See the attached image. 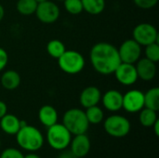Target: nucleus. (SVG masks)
Masks as SVG:
<instances>
[{
  "label": "nucleus",
  "instance_id": "f257e3e1",
  "mask_svg": "<svg viewBox=\"0 0 159 158\" xmlns=\"http://www.w3.org/2000/svg\"><path fill=\"white\" fill-rule=\"evenodd\" d=\"M89 59L95 71L105 75L114 74L121 63L118 49L106 42L95 44L90 50Z\"/></svg>",
  "mask_w": 159,
  "mask_h": 158
},
{
  "label": "nucleus",
  "instance_id": "f03ea898",
  "mask_svg": "<svg viewBox=\"0 0 159 158\" xmlns=\"http://www.w3.org/2000/svg\"><path fill=\"white\" fill-rule=\"evenodd\" d=\"M16 140L22 149L29 152L39 150L44 143V138L41 132L36 128L29 125L20 129L16 134Z\"/></svg>",
  "mask_w": 159,
  "mask_h": 158
},
{
  "label": "nucleus",
  "instance_id": "7ed1b4c3",
  "mask_svg": "<svg viewBox=\"0 0 159 158\" xmlns=\"http://www.w3.org/2000/svg\"><path fill=\"white\" fill-rule=\"evenodd\" d=\"M62 125L70 131L71 134L74 135L86 133L89 127L85 112L77 108H73L65 112L62 119Z\"/></svg>",
  "mask_w": 159,
  "mask_h": 158
},
{
  "label": "nucleus",
  "instance_id": "20e7f679",
  "mask_svg": "<svg viewBox=\"0 0 159 158\" xmlns=\"http://www.w3.org/2000/svg\"><path fill=\"white\" fill-rule=\"evenodd\" d=\"M48 129L47 138L51 148L61 151L69 146L72 140V134L62 124L56 123Z\"/></svg>",
  "mask_w": 159,
  "mask_h": 158
},
{
  "label": "nucleus",
  "instance_id": "39448f33",
  "mask_svg": "<svg viewBox=\"0 0 159 158\" xmlns=\"http://www.w3.org/2000/svg\"><path fill=\"white\" fill-rule=\"evenodd\" d=\"M58 64L61 71L69 74H76L85 67V60L81 53L75 50H65L58 59Z\"/></svg>",
  "mask_w": 159,
  "mask_h": 158
},
{
  "label": "nucleus",
  "instance_id": "423d86ee",
  "mask_svg": "<svg viewBox=\"0 0 159 158\" xmlns=\"http://www.w3.org/2000/svg\"><path fill=\"white\" fill-rule=\"evenodd\" d=\"M105 131L112 137L122 138L129 134L130 130L129 121L118 115H114L109 116L103 124Z\"/></svg>",
  "mask_w": 159,
  "mask_h": 158
},
{
  "label": "nucleus",
  "instance_id": "0eeeda50",
  "mask_svg": "<svg viewBox=\"0 0 159 158\" xmlns=\"http://www.w3.org/2000/svg\"><path fill=\"white\" fill-rule=\"evenodd\" d=\"M133 39L140 46H147L149 44L157 42L158 33L156 27L150 23L138 24L132 33Z\"/></svg>",
  "mask_w": 159,
  "mask_h": 158
},
{
  "label": "nucleus",
  "instance_id": "6e6552de",
  "mask_svg": "<svg viewBox=\"0 0 159 158\" xmlns=\"http://www.w3.org/2000/svg\"><path fill=\"white\" fill-rule=\"evenodd\" d=\"M34 13L40 21L49 24L58 20L60 16V8L54 2L47 0L37 4Z\"/></svg>",
  "mask_w": 159,
  "mask_h": 158
},
{
  "label": "nucleus",
  "instance_id": "1a4fd4ad",
  "mask_svg": "<svg viewBox=\"0 0 159 158\" xmlns=\"http://www.w3.org/2000/svg\"><path fill=\"white\" fill-rule=\"evenodd\" d=\"M118 53L121 62L134 64L140 59L142 48L134 39H128L122 43L118 48Z\"/></svg>",
  "mask_w": 159,
  "mask_h": 158
},
{
  "label": "nucleus",
  "instance_id": "9d476101",
  "mask_svg": "<svg viewBox=\"0 0 159 158\" xmlns=\"http://www.w3.org/2000/svg\"><path fill=\"white\" fill-rule=\"evenodd\" d=\"M129 113H137L144 108V93L141 90L132 89L123 95V105Z\"/></svg>",
  "mask_w": 159,
  "mask_h": 158
},
{
  "label": "nucleus",
  "instance_id": "9b49d317",
  "mask_svg": "<svg viewBox=\"0 0 159 158\" xmlns=\"http://www.w3.org/2000/svg\"><path fill=\"white\" fill-rule=\"evenodd\" d=\"M116 80L124 86H131L138 80V74L134 64L121 62L114 72Z\"/></svg>",
  "mask_w": 159,
  "mask_h": 158
},
{
  "label": "nucleus",
  "instance_id": "f8f14e48",
  "mask_svg": "<svg viewBox=\"0 0 159 158\" xmlns=\"http://www.w3.org/2000/svg\"><path fill=\"white\" fill-rule=\"evenodd\" d=\"M70 143L71 151L78 158L86 156L90 150V141L86 133L75 135V137L71 140Z\"/></svg>",
  "mask_w": 159,
  "mask_h": 158
},
{
  "label": "nucleus",
  "instance_id": "ddd939ff",
  "mask_svg": "<svg viewBox=\"0 0 159 158\" xmlns=\"http://www.w3.org/2000/svg\"><path fill=\"white\" fill-rule=\"evenodd\" d=\"M103 106L111 112H116L122 109L123 105V95L118 90L110 89L104 93L102 97Z\"/></svg>",
  "mask_w": 159,
  "mask_h": 158
},
{
  "label": "nucleus",
  "instance_id": "4468645a",
  "mask_svg": "<svg viewBox=\"0 0 159 158\" xmlns=\"http://www.w3.org/2000/svg\"><path fill=\"white\" fill-rule=\"evenodd\" d=\"M135 67H136L138 78H141L144 81H150L154 79L157 74L156 63L146 58L138 60L137 65Z\"/></svg>",
  "mask_w": 159,
  "mask_h": 158
},
{
  "label": "nucleus",
  "instance_id": "2eb2a0df",
  "mask_svg": "<svg viewBox=\"0 0 159 158\" xmlns=\"http://www.w3.org/2000/svg\"><path fill=\"white\" fill-rule=\"evenodd\" d=\"M102 100V93L97 87H88L84 88L80 94V103L84 108L98 105Z\"/></svg>",
  "mask_w": 159,
  "mask_h": 158
},
{
  "label": "nucleus",
  "instance_id": "dca6fc26",
  "mask_svg": "<svg viewBox=\"0 0 159 158\" xmlns=\"http://www.w3.org/2000/svg\"><path fill=\"white\" fill-rule=\"evenodd\" d=\"M38 118L45 127L49 128L58 121L57 110L51 105H44L39 109Z\"/></svg>",
  "mask_w": 159,
  "mask_h": 158
},
{
  "label": "nucleus",
  "instance_id": "f3484780",
  "mask_svg": "<svg viewBox=\"0 0 159 158\" xmlns=\"http://www.w3.org/2000/svg\"><path fill=\"white\" fill-rule=\"evenodd\" d=\"M20 119L14 115H5L0 118V128L8 135H16L20 130Z\"/></svg>",
  "mask_w": 159,
  "mask_h": 158
},
{
  "label": "nucleus",
  "instance_id": "a211bd4d",
  "mask_svg": "<svg viewBox=\"0 0 159 158\" xmlns=\"http://www.w3.org/2000/svg\"><path fill=\"white\" fill-rule=\"evenodd\" d=\"M20 84V74L13 70H8L3 74L1 76V85L4 88L7 90L16 89Z\"/></svg>",
  "mask_w": 159,
  "mask_h": 158
},
{
  "label": "nucleus",
  "instance_id": "6ab92c4d",
  "mask_svg": "<svg viewBox=\"0 0 159 158\" xmlns=\"http://www.w3.org/2000/svg\"><path fill=\"white\" fill-rule=\"evenodd\" d=\"M144 107L157 112L159 110V88H152L144 93Z\"/></svg>",
  "mask_w": 159,
  "mask_h": 158
},
{
  "label": "nucleus",
  "instance_id": "aec40b11",
  "mask_svg": "<svg viewBox=\"0 0 159 158\" xmlns=\"http://www.w3.org/2000/svg\"><path fill=\"white\" fill-rule=\"evenodd\" d=\"M83 10L91 15H98L102 13L105 7L104 0H81Z\"/></svg>",
  "mask_w": 159,
  "mask_h": 158
},
{
  "label": "nucleus",
  "instance_id": "412c9836",
  "mask_svg": "<svg viewBox=\"0 0 159 158\" xmlns=\"http://www.w3.org/2000/svg\"><path fill=\"white\" fill-rule=\"evenodd\" d=\"M66 50L64 44L58 39L50 40L47 45V51L48 53L55 59H59Z\"/></svg>",
  "mask_w": 159,
  "mask_h": 158
},
{
  "label": "nucleus",
  "instance_id": "4be33fe9",
  "mask_svg": "<svg viewBox=\"0 0 159 158\" xmlns=\"http://www.w3.org/2000/svg\"><path fill=\"white\" fill-rule=\"evenodd\" d=\"M140 114V122L143 127L150 128L153 127V125L157 120V112L148 108H143Z\"/></svg>",
  "mask_w": 159,
  "mask_h": 158
},
{
  "label": "nucleus",
  "instance_id": "5701e85b",
  "mask_svg": "<svg viewBox=\"0 0 159 158\" xmlns=\"http://www.w3.org/2000/svg\"><path fill=\"white\" fill-rule=\"evenodd\" d=\"M85 114L89 124L97 125L101 123L103 119V112L97 105L87 108V111L85 112Z\"/></svg>",
  "mask_w": 159,
  "mask_h": 158
},
{
  "label": "nucleus",
  "instance_id": "b1692460",
  "mask_svg": "<svg viewBox=\"0 0 159 158\" xmlns=\"http://www.w3.org/2000/svg\"><path fill=\"white\" fill-rule=\"evenodd\" d=\"M37 2L35 0H19L17 3V10L25 16L32 15L35 12Z\"/></svg>",
  "mask_w": 159,
  "mask_h": 158
},
{
  "label": "nucleus",
  "instance_id": "393cba45",
  "mask_svg": "<svg viewBox=\"0 0 159 158\" xmlns=\"http://www.w3.org/2000/svg\"><path fill=\"white\" fill-rule=\"evenodd\" d=\"M64 7L67 12L73 15H77L83 11V5L81 0H63Z\"/></svg>",
  "mask_w": 159,
  "mask_h": 158
},
{
  "label": "nucleus",
  "instance_id": "a878e982",
  "mask_svg": "<svg viewBox=\"0 0 159 158\" xmlns=\"http://www.w3.org/2000/svg\"><path fill=\"white\" fill-rule=\"evenodd\" d=\"M145 55L146 59L157 63L159 61V46L157 42L149 44L145 46Z\"/></svg>",
  "mask_w": 159,
  "mask_h": 158
},
{
  "label": "nucleus",
  "instance_id": "bb28decb",
  "mask_svg": "<svg viewBox=\"0 0 159 158\" xmlns=\"http://www.w3.org/2000/svg\"><path fill=\"white\" fill-rule=\"evenodd\" d=\"M0 158H24V156L15 148H7L1 154Z\"/></svg>",
  "mask_w": 159,
  "mask_h": 158
},
{
  "label": "nucleus",
  "instance_id": "cd10ccee",
  "mask_svg": "<svg viewBox=\"0 0 159 158\" xmlns=\"http://www.w3.org/2000/svg\"><path fill=\"white\" fill-rule=\"evenodd\" d=\"M133 1L137 7L143 9H150L154 7L158 2V0H133Z\"/></svg>",
  "mask_w": 159,
  "mask_h": 158
},
{
  "label": "nucleus",
  "instance_id": "c85d7f7f",
  "mask_svg": "<svg viewBox=\"0 0 159 158\" xmlns=\"http://www.w3.org/2000/svg\"><path fill=\"white\" fill-rule=\"evenodd\" d=\"M7 61H8V56L7 51L4 48L0 47V72L7 66Z\"/></svg>",
  "mask_w": 159,
  "mask_h": 158
},
{
  "label": "nucleus",
  "instance_id": "c756f323",
  "mask_svg": "<svg viewBox=\"0 0 159 158\" xmlns=\"http://www.w3.org/2000/svg\"><path fill=\"white\" fill-rule=\"evenodd\" d=\"M61 151L62 152L59 155L58 158H78L74 155V153L71 150H65V151L61 150Z\"/></svg>",
  "mask_w": 159,
  "mask_h": 158
},
{
  "label": "nucleus",
  "instance_id": "7c9ffc66",
  "mask_svg": "<svg viewBox=\"0 0 159 158\" xmlns=\"http://www.w3.org/2000/svg\"><path fill=\"white\" fill-rule=\"evenodd\" d=\"M7 104L0 101V118H2L5 115H7Z\"/></svg>",
  "mask_w": 159,
  "mask_h": 158
},
{
  "label": "nucleus",
  "instance_id": "2f4dec72",
  "mask_svg": "<svg viewBox=\"0 0 159 158\" xmlns=\"http://www.w3.org/2000/svg\"><path fill=\"white\" fill-rule=\"evenodd\" d=\"M153 128H154V130H155V133L157 136H159V120L157 119L156 121V123L153 125Z\"/></svg>",
  "mask_w": 159,
  "mask_h": 158
},
{
  "label": "nucleus",
  "instance_id": "473e14b6",
  "mask_svg": "<svg viewBox=\"0 0 159 158\" xmlns=\"http://www.w3.org/2000/svg\"><path fill=\"white\" fill-rule=\"evenodd\" d=\"M4 15H5V10H4V7L2 5H0V21L3 20L4 18Z\"/></svg>",
  "mask_w": 159,
  "mask_h": 158
},
{
  "label": "nucleus",
  "instance_id": "72a5a7b5",
  "mask_svg": "<svg viewBox=\"0 0 159 158\" xmlns=\"http://www.w3.org/2000/svg\"><path fill=\"white\" fill-rule=\"evenodd\" d=\"M24 158H40L37 155L35 154H28L26 156H24Z\"/></svg>",
  "mask_w": 159,
  "mask_h": 158
},
{
  "label": "nucleus",
  "instance_id": "f704fd0d",
  "mask_svg": "<svg viewBox=\"0 0 159 158\" xmlns=\"http://www.w3.org/2000/svg\"><path fill=\"white\" fill-rule=\"evenodd\" d=\"M36 2H37V4H39V3H42V2H45V1H47V0H35Z\"/></svg>",
  "mask_w": 159,
  "mask_h": 158
},
{
  "label": "nucleus",
  "instance_id": "c9c22d12",
  "mask_svg": "<svg viewBox=\"0 0 159 158\" xmlns=\"http://www.w3.org/2000/svg\"><path fill=\"white\" fill-rule=\"evenodd\" d=\"M58 1H63V0H58Z\"/></svg>",
  "mask_w": 159,
  "mask_h": 158
}]
</instances>
